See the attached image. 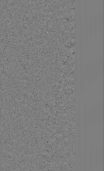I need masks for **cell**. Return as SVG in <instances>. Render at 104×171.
Listing matches in <instances>:
<instances>
[{
	"label": "cell",
	"mask_w": 104,
	"mask_h": 171,
	"mask_svg": "<svg viewBox=\"0 0 104 171\" xmlns=\"http://www.w3.org/2000/svg\"><path fill=\"white\" fill-rule=\"evenodd\" d=\"M98 16V28L102 30L103 27V16L101 12H100Z\"/></svg>",
	"instance_id": "1"
}]
</instances>
